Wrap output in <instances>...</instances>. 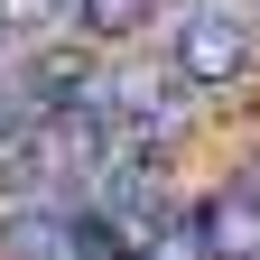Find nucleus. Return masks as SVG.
<instances>
[{
  "label": "nucleus",
  "instance_id": "nucleus-1",
  "mask_svg": "<svg viewBox=\"0 0 260 260\" xmlns=\"http://www.w3.org/2000/svg\"><path fill=\"white\" fill-rule=\"evenodd\" d=\"M177 65H186L205 93L233 84L242 65H251V28H242L233 10H195V19H177Z\"/></svg>",
  "mask_w": 260,
  "mask_h": 260
},
{
  "label": "nucleus",
  "instance_id": "nucleus-2",
  "mask_svg": "<svg viewBox=\"0 0 260 260\" xmlns=\"http://www.w3.org/2000/svg\"><path fill=\"white\" fill-rule=\"evenodd\" d=\"M186 84H195L186 65H130V75L112 84V112H121V130H130V140H158Z\"/></svg>",
  "mask_w": 260,
  "mask_h": 260
},
{
  "label": "nucleus",
  "instance_id": "nucleus-3",
  "mask_svg": "<svg viewBox=\"0 0 260 260\" xmlns=\"http://www.w3.org/2000/svg\"><path fill=\"white\" fill-rule=\"evenodd\" d=\"M205 251L214 260H260V195L251 186H223V195H205Z\"/></svg>",
  "mask_w": 260,
  "mask_h": 260
},
{
  "label": "nucleus",
  "instance_id": "nucleus-4",
  "mask_svg": "<svg viewBox=\"0 0 260 260\" xmlns=\"http://www.w3.org/2000/svg\"><path fill=\"white\" fill-rule=\"evenodd\" d=\"M158 0H75V28L84 38H130V28H149Z\"/></svg>",
  "mask_w": 260,
  "mask_h": 260
},
{
  "label": "nucleus",
  "instance_id": "nucleus-5",
  "mask_svg": "<svg viewBox=\"0 0 260 260\" xmlns=\"http://www.w3.org/2000/svg\"><path fill=\"white\" fill-rule=\"evenodd\" d=\"M56 19H75V0H0V28H19V38H38Z\"/></svg>",
  "mask_w": 260,
  "mask_h": 260
},
{
  "label": "nucleus",
  "instance_id": "nucleus-6",
  "mask_svg": "<svg viewBox=\"0 0 260 260\" xmlns=\"http://www.w3.org/2000/svg\"><path fill=\"white\" fill-rule=\"evenodd\" d=\"M140 260H214V251H205V223H168V233H149Z\"/></svg>",
  "mask_w": 260,
  "mask_h": 260
}]
</instances>
